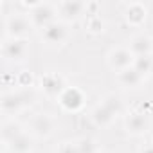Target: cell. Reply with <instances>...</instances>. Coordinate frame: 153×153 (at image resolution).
I'll return each instance as SVG.
<instances>
[{
    "label": "cell",
    "mask_w": 153,
    "mask_h": 153,
    "mask_svg": "<svg viewBox=\"0 0 153 153\" xmlns=\"http://www.w3.org/2000/svg\"><path fill=\"white\" fill-rule=\"evenodd\" d=\"M54 15H56V9L51 6V4H45V2H40L36 7H33L31 11V20L36 27H42L45 29L47 25H51L54 20Z\"/></svg>",
    "instance_id": "1"
},
{
    "label": "cell",
    "mask_w": 153,
    "mask_h": 153,
    "mask_svg": "<svg viewBox=\"0 0 153 153\" xmlns=\"http://www.w3.org/2000/svg\"><path fill=\"white\" fill-rule=\"evenodd\" d=\"M43 40L51 45H59L68 38V29L63 22H52L51 25H47L43 29Z\"/></svg>",
    "instance_id": "2"
},
{
    "label": "cell",
    "mask_w": 153,
    "mask_h": 153,
    "mask_svg": "<svg viewBox=\"0 0 153 153\" xmlns=\"http://www.w3.org/2000/svg\"><path fill=\"white\" fill-rule=\"evenodd\" d=\"M108 61H110V65H112L115 70L123 72V70H126V68L133 67L135 56L131 54V51H130V49H115V51H112V52H110Z\"/></svg>",
    "instance_id": "3"
},
{
    "label": "cell",
    "mask_w": 153,
    "mask_h": 153,
    "mask_svg": "<svg viewBox=\"0 0 153 153\" xmlns=\"http://www.w3.org/2000/svg\"><path fill=\"white\" fill-rule=\"evenodd\" d=\"M59 103H61V106L65 108V110H72V112H76V110H79L81 106H83V103H85V97H83V94L78 90V88H65L63 92H61V96H59Z\"/></svg>",
    "instance_id": "4"
},
{
    "label": "cell",
    "mask_w": 153,
    "mask_h": 153,
    "mask_svg": "<svg viewBox=\"0 0 153 153\" xmlns=\"http://www.w3.org/2000/svg\"><path fill=\"white\" fill-rule=\"evenodd\" d=\"M25 52H27V42L22 38H13L6 42L2 47V54L6 59H22Z\"/></svg>",
    "instance_id": "5"
},
{
    "label": "cell",
    "mask_w": 153,
    "mask_h": 153,
    "mask_svg": "<svg viewBox=\"0 0 153 153\" xmlns=\"http://www.w3.org/2000/svg\"><path fill=\"white\" fill-rule=\"evenodd\" d=\"M29 29H31V24H29V20H27L24 15L9 16L7 22H6V31H7V34L13 36V38H20V36H24Z\"/></svg>",
    "instance_id": "6"
},
{
    "label": "cell",
    "mask_w": 153,
    "mask_h": 153,
    "mask_svg": "<svg viewBox=\"0 0 153 153\" xmlns=\"http://www.w3.org/2000/svg\"><path fill=\"white\" fill-rule=\"evenodd\" d=\"M87 9L85 2H78V0H67V2L58 4V11L65 20H76L79 15H83Z\"/></svg>",
    "instance_id": "7"
},
{
    "label": "cell",
    "mask_w": 153,
    "mask_h": 153,
    "mask_svg": "<svg viewBox=\"0 0 153 153\" xmlns=\"http://www.w3.org/2000/svg\"><path fill=\"white\" fill-rule=\"evenodd\" d=\"M148 128H149V121H148L146 114H142V112H133L126 119V130L131 135H140V133L148 131Z\"/></svg>",
    "instance_id": "8"
},
{
    "label": "cell",
    "mask_w": 153,
    "mask_h": 153,
    "mask_svg": "<svg viewBox=\"0 0 153 153\" xmlns=\"http://www.w3.org/2000/svg\"><path fill=\"white\" fill-rule=\"evenodd\" d=\"M151 49H153V42L146 34H137L130 42V51H131V54L135 58L137 56H149L151 54Z\"/></svg>",
    "instance_id": "9"
},
{
    "label": "cell",
    "mask_w": 153,
    "mask_h": 153,
    "mask_svg": "<svg viewBox=\"0 0 153 153\" xmlns=\"http://www.w3.org/2000/svg\"><path fill=\"white\" fill-rule=\"evenodd\" d=\"M27 99H31V97H27V94H24V92H11V94H6V96L2 97V108H4L6 112H16V110H20L22 106H25L27 103H31V101H27Z\"/></svg>",
    "instance_id": "10"
},
{
    "label": "cell",
    "mask_w": 153,
    "mask_h": 153,
    "mask_svg": "<svg viewBox=\"0 0 153 153\" xmlns=\"http://www.w3.org/2000/svg\"><path fill=\"white\" fill-rule=\"evenodd\" d=\"M42 87L49 96H61V92L65 90L63 79L58 74H45L42 78Z\"/></svg>",
    "instance_id": "11"
},
{
    "label": "cell",
    "mask_w": 153,
    "mask_h": 153,
    "mask_svg": "<svg viewBox=\"0 0 153 153\" xmlns=\"http://www.w3.org/2000/svg\"><path fill=\"white\" fill-rule=\"evenodd\" d=\"M31 130H33L36 135H40V137H47V135L52 131V119H51L49 115H45V114H40V115H36V117L33 119Z\"/></svg>",
    "instance_id": "12"
},
{
    "label": "cell",
    "mask_w": 153,
    "mask_h": 153,
    "mask_svg": "<svg viewBox=\"0 0 153 153\" xmlns=\"http://www.w3.org/2000/svg\"><path fill=\"white\" fill-rule=\"evenodd\" d=\"M119 81H121V85H123V87L135 88V87H139V85H140L142 76H140L133 67H130V68H126V70L119 72Z\"/></svg>",
    "instance_id": "13"
},
{
    "label": "cell",
    "mask_w": 153,
    "mask_h": 153,
    "mask_svg": "<svg viewBox=\"0 0 153 153\" xmlns=\"http://www.w3.org/2000/svg\"><path fill=\"white\" fill-rule=\"evenodd\" d=\"M146 13H148L146 7H144L142 4L135 2V4H130V6H128V9H126V18H128L130 24L140 25V24L146 20Z\"/></svg>",
    "instance_id": "14"
},
{
    "label": "cell",
    "mask_w": 153,
    "mask_h": 153,
    "mask_svg": "<svg viewBox=\"0 0 153 153\" xmlns=\"http://www.w3.org/2000/svg\"><path fill=\"white\" fill-rule=\"evenodd\" d=\"M9 146H11V149H13L15 153H27V151H31V148H33V139H31L29 135H25V133H20L18 137H15V139L9 142Z\"/></svg>",
    "instance_id": "15"
},
{
    "label": "cell",
    "mask_w": 153,
    "mask_h": 153,
    "mask_svg": "<svg viewBox=\"0 0 153 153\" xmlns=\"http://www.w3.org/2000/svg\"><path fill=\"white\" fill-rule=\"evenodd\" d=\"M114 117H115V115H114L110 110H106L103 105H99V106H96V108L92 110V119H94V123H96L97 126H106V124H110Z\"/></svg>",
    "instance_id": "16"
},
{
    "label": "cell",
    "mask_w": 153,
    "mask_h": 153,
    "mask_svg": "<svg viewBox=\"0 0 153 153\" xmlns=\"http://www.w3.org/2000/svg\"><path fill=\"white\" fill-rule=\"evenodd\" d=\"M133 68L144 78V76L149 74L151 68H153V59H151V56H137L135 61H133Z\"/></svg>",
    "instance_id": "17"
},
{
    "label": "cell",
    "mask_w": 153,
    "mask_h": 153,
    "mask_svg": "<svg viewBox=\"0 0 153 153\" xmlns=\"http://www.w3.org/2000/svg\"><path fill=\"white\" fill-rule=\"evenodd\" d=\"M106 110H110L114 115H117L121 110H123V105H121V99L115 96V94H110V96H106L105 99H103V103H101Z\"/></svg>",
    "instance_id": "18"
},
{
    "label": "cell",
    "mask_w": 153,
    "mask_h": 153,
    "mask_svg": "<svg viewBox=\"0 0 153 153\" xmlns=\"http://www.w3.org/2000/svg\"><path fill=\"white\" fill-rule=\"evenodd\" d=\"M22 131H20V126L18 124H15V123H7V124H4V130H2V137H4V140L6 142H11L15 137H18Z\"/></svg>",
    "instance_id": "19"
},
{
    "label": "cell",
    "mask_w": 153,
    "mask_h": 153,
    "mask_svg": "<svg viewBox=\"0 0 153 153\" xmlns=\"http://www.w3.org/2000/svg\"><path fill=\"white\" fill-rule=\"evenodd\" d=\"M79 153H97V144L92 139H81L78 142Z\"/></svg>",
    "instance_id": "20"
},
{
    "label": "cell",
    "mask_w": 153,
    "mask_h": 153,
    "mask_svg": "<svg viewBox=\"0 0 153 153\" xmlns=\"http://www.w3.org/2000/svg\"><path fill=\"white\" fill-rule=\"evenodd\" d=\"M18 81H20L22 87H31V83H33V76H31L27 70H24V72L18 76Z\"/></svg>",
    "instance_id": "21"
},
{
    "label": "cell",
    "mask_w": 153,
    "mask_h": 153,
    "mask_svg": "<svg viewBox=\"0 0 153 153\" xmlns=\"http://www.w3.org/2000/svg\"><path fill=\"white\" fill-rule=\"evenodd\" d=\"M59 153H79V148L78 144H72V142H67L59 148Z\"/></svg>",
    "instance_id": "22"
},
{
    "label": "cell",
    "mask_w": 153,
    "mask_h": 153,
    "mask_svg": "<svg viewBox=\"0 0 153 153\" xmlns=\"http://www.w3.org/2000/svg\"><path fill=\"white\" fill-rule=\"evenodd\" d=\"M88 27H90V31H99V29L103 27V22H101V18H99V16H92V20H90Z\"/></svg>",
    "instance_id": "23"
},
{
    "label": "cell",
    "mask_w": 153,
    "mask_h": 153,
    "mask_svg": "<svg viewBox=\"0 0 153 153\" xmlns=\"http://www.w3.org/2000/svg\"><path fill=\"white\" fill-rule=\"evenodd\" d=\"M140 153H153V146H146Z\"/></svg>",
    "instance_id": "24"
}]
</instances>
